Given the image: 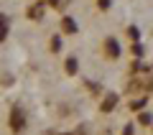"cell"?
Returning a JSON list of instances; mask_svg holds the SVG:
<instances>
[{"label":"cell","mask_w":153,"mask_h":135,"mask_svg":"<svg viewBox=\"0 0 153 135\" xmlns=\"http://www.w3.org/2000/svg\"><path fill=\"white\" fill-rule=\"evenodd\" d=\"M23 122H26V117H23V112L16 107V110L10 112V125H13V130H23Z\"/></svg>","instance_id":"6da1fadb"},{"label":"cell","mask_w":153,"mask_h":135,"mask_svg":"<svg viewBox=\"0 0 153 135\" xmlns=\"http://www.w3.org/2000/svg\"><path fill=\"white\" fill-rule=\"evenodd\" d=\"M8 28H10V21H8L5 16H0V41H5V36H8Z\"/></svg>","instance_id":"7a4b0ae2"},{"label":"cell","mask_w":153,"mask_h":135,"mask_svg":"<svg viewBox=\"0 0 153 135\" xmlns=\"http://www.w3.org/2000/svg\"><path fill=\"white\" fill-rule=\"evenodd\" d=\"M107 54L110 56H117V54H120V46H117L115 38H107Z\"/></svg>","instance_id":"3957f363"},{"label":"cell","mask_w":153,"mask_h":135,"mask_svg":"<svg viewBox=\"0 0 153 135\" xmlns=\"http://www.w3.org/2000/svg\"><path fill=\"white\" fill-rule=\"evenodd\" d=\"M64 31H66V33H74V31H76L74 18H64Z\"/></svg>","instance_id":"277c9868"},{"label":"cell","mask_w":153,"mask_h":135,"mask_svg":"<svg viewBox=\"0 0 153 135\" xmlns=\"http://www.w3.org/2000/svg\"><path fill=\"white\" fill-rule=\"evenodd\" d=\"M66 71H69V74H74V71H76V59H69V61H66Z\"/></svg>","instance_id":"5b68a950"},{"label":"cell","mask_w":153,"mask_h":135,"mask_svg":"<svg viewBox=\"0 0 153 135\" xmlns=\"http://www.w3.org/2000/svg\"><path fill=\"white\" fill-rule=\"evenodd\" d=\"M110 5H112V0H100V8H102V10H107Z\"/></svg>","instance_id":"8992f818"},{"label":"cell","mask_w":153,"mask_h":135,"mask_svg":"<svg viewBox=\"0 0 153 135\" xmlns=\"http://www.w3.org/2000/svg\"><path fill=\"white\" fill-rule=\"evenodd\" d=\"M59 46H61V41H59V38H54V41H51V51H59Z\"/></svg>","instance_id":"52a82bcc"},{"label":"cell","mask_w":153,"mask_h":135,"mask_svg":"<svg viewBox=\"0 0 153 135\" xmlns=\"http://www.w3.org/2000/svg\"><path fill=\"white\" fill-rule=\"evenodd\" d=\"M51 5H59V0H51Z\"/></svg>","instance_id":"ba28073f"}]
</instances>
